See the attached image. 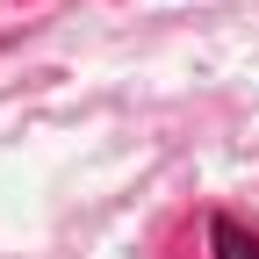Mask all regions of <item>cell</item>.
I'll list each match as a JSON object with an SVG mask.
<instances>
[{
    "label": "cell",
    "mask_w": 259,
    "mask_h": 259,
    "mask_svg": "<svg viewBox=\"0 0 259 259\" xmlns=\"http://www.w3.org/2000/svg\"><path fill=\"white\" fill-rule=\"evenodd\" d=\"M209 245L216 259H259V231H245L238 216H209Z\"/></svg>",
    "instance_id": "1"
}]
</instances>
